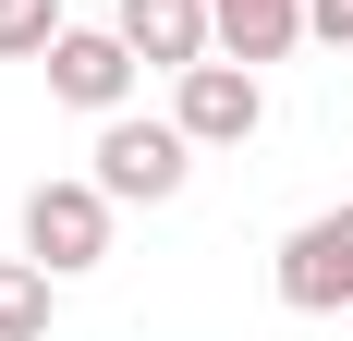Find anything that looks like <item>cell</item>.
<instances>
[{
	"instance_id": "cell-1",
	"label": "cell",
	"mask_w": 353,
	"mask_h": 341,
	"mask_svg": "<svg viewBox=\"0 0 353 341\" xmlns=\"http://www.w3.org/2000/svg\"><path fill=\"white\" fill-rule=\"evenodd\" d=\"M110 207H122V195H110V183H98V170H61V183H37V195H25V256H37V269H98V256H110Z\"/></svg>"
},
{
	"instance_id": "cell-2",
	"label": "cell",
	"mask_w": 353,
	"mask_h": 341,
	"mask_svg": "<svg viewBox=\"0 0 353 341\" xmlns=\"http://www.w3.org/2000/svg\"><path fill=\"white\" fill-rule=\"evenodd\" d=\"M183 170H195V135H183V122H134V110H110V122H98V183H110L122 207L183 195Z\"/></svg>"
},
{
	"instance_id": "cell-3",
	"label": "cell",
	"mask_w": 353,
	"mask_h": 341,
	"mask_svg": "<svg viewBox=\"0 0 353 341\" xmlns=\"http://www.w3.org/2000/svg\"><path fill=\"white\" fill-rule=\"evenodd\" d=\"M171 122H183L195 146H244L256 122H268L256 61H232V49H219V61H183V73H171Z\"/></svg>"
},
{
	"instance_id": "cell-4",
	"label": "cell",
	"mask_w": 353,
	"mask_h": 341,
	"mask_svg": "<svg viewBox=\"0 0 353 341\" xmlns=\"http://www.w3.org/2000/svg\"><path fill=\"white\" fill-rule=\"evenodd\" d=\"M134 37H122V25H61V37H49V98H61V110H98V122H110V110H122V98H134Z\"/></svg>"
},
{
	"instance_id": "cell-5",
	"label": "cell",
	"mask_w": 353,
	"mask_h": 341,
	"mask_svg": "<svg viewBox=\"0 0 353 341\" xmlns=\"http://www.w3.org/2000/svg\"><path fill=\"white\" fill-rule=\"evenodd\" d=\"M268 280H281L292 317H341V305H353V207H317V220L281 244V269H268Z\"/></svg>"
},
{
	"instance_id": "cell-6",
	"label": "cell",
	"mask_w": 353,
	"mask_h": 341,
	"mask_svg": "<svg viewBox=\"0 0 353 341\" xmlns=\"http://www.w3.org/2000/svg\"><path fill=\"white\" fill-rule=\"evenodd\" d=\"M110 25L134 37V61H159V73H183V61L219 49V12H208V0H122Z\"/></svg>"
},
{
	"instance_id": "cell-7",
	"label": "cell",
	"mask_w": 353,
	"mask_h": 341,
	"mask_svg": "<svg viewBox=\"0 0 353 341\" xmlns=\"http://www.w3.org/2000/svg\"><path fill=\"white\" fill-rule=\"evenodd\" d=\"M208 12H219V49L232 61H281L305 37V0H208Z\"/></svg>"
},
{
	"instance_id": "cell-8",
	"label": "cell",
	"mask_w": 353,
	"mask_h": 341,
	"mask_svg": "<svg viewBox=\"0 0 353 341\" xmlns=\"http://www.w3.org/2000/svg\"><path fill=\"white\" fill-rule=\"evenodd\" d=\"M49 280H61V269L0 256V341H49Z\"/></svg>"
},
{
	"instance_id": "cell-9",
	"label": "cell",
	"mask_w": 353,
	"mask_h": 341,
	"mask_svg": "<svg viewBox=\"0 0 353 341\" xmlns=\"http://www.w3.org/2000/svg\"><path fill=\"white\" fill-rule=\"evenodd\" d=\"M61 37V0H0V61H49Z\"/></svg>"
},
{
	"instance_id": "cell-10",
	"label": "cell",
	"mask_w": 353,
	"mask_h": 341,
	"mask_svg": "<svg viewBox=\"0 0 353 341\" xmlns=\"http://www.w3.org/2000/svg\"><path fill=\"white\" fill-rule=\"evenodd\" d=\"M305 37H329V49H353V0H305Z\"/></svg>"
}]
</instances>
